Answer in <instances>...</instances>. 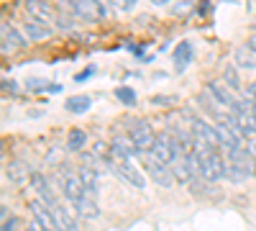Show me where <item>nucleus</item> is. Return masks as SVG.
<instances>
[{
    "label": "nucleus",
    "instance_id": "nucleus-1",
    "mask_svg": "<svg viewBox=\"0 0 256 231\" xmlns=\"http://www.w3.org/2000/svg\"><path fill=\"white\" fill-rule=\"evenodd\" d=\"M177 152H182V149H180V141L172 139V134H159L156 141H154V146H152V154L162 164H172L174 159H180Z\"/></svg>",
    "mask_w": 256,
    "mask_h": 231
},
{
    "label": "nucleus",
    "instance_id": "nucleus-2",
    "mask_svg": "<svg viewBox=\"0 0 256 231\" xmlns=\"http://www.w3.org/2000/svg\"><path fill=\"white\" fill-rule=\"evenodd\" d=\"M62 193H64V198H67L70 203H74V205H77L84 195H88V190H84L80 175H74V172H70V170H62Z\"/></svg>",
    "mask_w": 256,
    "mask_h": 231
},
{
    "label": "nucleus",
    "instance_id": "nucleus-3",
    "mask_svg": "<svg viewBox=\"0 0 256 231\" xmlns=\"http://www.w3.org/2000/svg\"><path fill=\"white\" fill-rule=\"evenodd\" d=\"M200 162H202V177H205L208 182H218L220 177H226V164H228V162H223V157H220L218 152L202 154Z\"/></svg>",
    "mask_w": 256,
    "mask_h": 231
},
{
    "label": "nucleus",
    "instance_id": "nucleus-4",
    "mask_svg": "<svg viewBox=\"0 0 256 231\" xmlns=\"http://www.w3.org/2000/svg\"><path fill=\"white\" fill-rule=\"evenodd\" d=\"M131 139H134V144L138 146V152H144V154L152 152V146H154V141H156L152 123H148V121L134 123V126H131Z\"/></svg>",
    "mask_w": 256,
    "mask_h": 231
},
{
    "label": "nucleus",
    "instance_id": "nucleus-5",
    "mask_svg": "<svg viewBox=\"0 0 256 231\" xmlns=\"http://www.w3.org/2000/svg\"><path fill=\"white\" fill-rule=\"evenodd\" d=\"M31 216H34V223L36 226H41L44 231H59L56 228V216H54V211L46 205V203H41V200H31Z\"/></svg>",
    "mask_w": 256,
    "mask_h": 231
},
{
    "label": "nucleus",
    "instance_id": "nucleus-6",
    "mask_svg": "<svg viewBox=\"0 0 256 231\" xmlns=\"http://www.w3.org/2000/svg\"><path fill=\"white\" fill-rule=\"evenodd\" d=\"M146 162H148V175L154 177V182H159L162 187H172L174 185V175L166 164H162L152 152H146Z\"/></svg>",
    "mask_w": 256,
    "mask_h": 231
},
{
    "label": "nucleus",
    "instance_id": "nucleus-7",
    "mask_svg": "<svg viewBox=\"0 0 256 231\" xmlns=\"http://www.w3.org/2000/svg\"><path fill=\"white\" fill-rule=\"evenodd\" d=\"M26 13L31 16V21H36V24H46L52 26L56 21V13L49 3H41V0H28L26 3Z\"/></svg>",
    "mask_w": 256,
    "mask_h": 231
},
{
    "label": "nucleus",
    "instance_id": "nucleus-8",
    "mask_svg": "<svg viewBox=\"0 0 256 231\" xmlns=\"http://www.w3.org/2000/svg\"><path fill=\"white\" fill-rule=\"evenodd\" d=\"M205 90H208L212 98H216L226 111H233V113H236V106H238V103H236V98H233L230 88H226V82H208Z\"/></svg>",
    "mask_w": 256,
    "mask_h": 231
},
{
    "label": "nucleus",
    "instance_id": "nucleus-9",
    "mask_svg": "<svg viewBox=\"0 0 256 231\" xmlns=\"http://www.w3.org/2000/svg\"><path fill=\"white\" fill-rule=\"evenodd\" d=\"M31 185H34V190L38 193V200H41V203H46V205L52 208V211H54V208H56L59 203H56V195H54V190L49 187L46 177L41 175V172H34V175H31Z\"/></svg>",
    "mask_w": 256,
    "mask_h": 231
},
{
    "label": "nucleus",
    "instance_id": "nucleus-10",
    "mask_svg": "<svg viewBox=\"0 0 256 231\" xmlns=\"http://www.w3.org/2000/svg\"><path fill=\"white\" fill-rule=\"evenodd\" d=\"M72 13H77L80 18H100L108 13V6L105 3H92V0H77V3H72Z\"/></svg>",
    "mask_w": 256,
    "mask_h": 231
},
{
    "label": "nucleus",
    "instance_id": "nucleus-11",
    "mask_svg": "<svg viewBox=\"0 0 256 231\" xmlns=\"http://www.w3.org/2000/svg\"><path fill=\"white\" fill-rule=\"evenodd\" d=\"M113 172L120 177V180H126L128 185H134L136 190H144L146 187V180H144V175L136 170V167L128 162V164H113Z\"/></svg>",
    "mask_w": 256,
    "mask_h": 231
},
{
    "label": "nucleus",
    "instance_id": "nucleus-12",
    "mask_svg": "<svg viewBox=\"0 0 256 231\" xmlns=\"http://www.w3.org/2000/svg\"><path fill=\"white\" fill-rule=\"evenodd\" d=\"M54 216H56V228H59V231H80L77 218L72 216V211H70L64 203H59V205L54 208Z\"/></svg>",
    "mask_w": 256,
    "mask_h": 231
},
{
    "label": "nucleus",
    "instance_id": "nucleus-13",
    "mask_svg": "<svg viewBox=\"0 0 256 231\" xmlns=\"http://www.w3.org/2000/svg\"><path fill=\"white\" fill-rule=\"evenodd\" d=\"M74 208H77V216H80V218H84V221H92V218H98V216H100V208H98L95 195H84Z\"/></svg>",
    "mask_w": 256,
    "mask_h": 231
},
{
    "label": "nucleus",
    "instance_id": "nucleus-14",
    "mask_svg": "<svg viewBox=\"0 0 256 231\" xmlns=\"http://www.w3.org/2000/svg\"><path fill=\"white\" fill-rule=\"evenodd\" d=\"M6 175L10 177V182H26L34 172H31V170H28V167H26L24 162H20V159H16V162H10V164H8Z\"/></svg>",
    "mask_w": 256,
    "mask_h": 231
},
{
    "label": "nucleus",
    "instance_id": "nucleus-15",
    "mask_svg": "<svg viewBox=\"0 0 256 231\" xmlns=\"http://www.w3.org/2000/svg\"><path fill=\"white\" fill-rule=\"evenodd\" d=\"M169 170H172V175H174V180L177 182H182V185H190L192 180V172H190V167H187V162H184V157H180V159H174L172 164H169Z\"/></svg>",
    "mask_w": 256,
    "mask_h": 231
},
{
    "label": "nucleus",
    "instance_id": "nucleus-16",
    "mask_svg": "<svg viewBox=\"0 0 256 231\" xmlns=\"http://www.w3.org/2000/svg\"><path fill=\"white\" fill-rule=\"evenodd\" d=\"M236 65L238 67H246V70H256V52L248 44H241L236 49Z\"/></svg>",
    "mask_w": 256,
    "mask_h": 231
},
{
    "label": "nucleus",
    "instance_id": "nucleus-17",
    "mask_svg": "<svg viewBox=\"0 0 256 231\" xmlns=\"http://www.w3.org/2000/svg\"><path fill=\"white\" fill-rule=\"evenodd\" d=\"M190 62H192V47H190V41H182V44L174 47V65H177V72H182Z\"/></svg>",
    "mask_w": 256,
    "mask_h": 231
},
{
    "label": "nucleus",
    "instance_id": "nucleus-18",
    "mask_svg": "<svg viewBox=\"0 0 256 231\" xmlns=\"http://www.w3.org/2000/svg\"><path fill=\"white\" fill-rule=\"evenodd\" d=\"M0 31H3V41H6V47H3V49H6V52H8L10 47H16V49H18V47H26V39L20 36L13 26L3 24V29H0Z\"/></svg>",
    "mask_w": 256,
    "mask_h": 231
},
{
    "label": "nucleus",
    "instance_id": "nucleus-19",
    "mask_svg": "<svg viewBox=\"0 0 256 231\" xmlns=\"http://www.w3.org/2000/svg\"><path fill=\"white\" fill-rule=\"evenodd\" d=\"M77 175H80V180L84 185V190H88V195H95L98 193V175H95L92 167H82Z\"/></svg>",
    "mask_w": 256,
    "mask_h": 231
},
{
    "label": "nucleus",
    "instance_id": "nucleus-20",
    "mask_svg": "<svg viewBox=\"0 0 256 231\" xmlns=\"http://www.w3.org/2000/svg\"><path fill=\"white\" fill-rule=\"evenodd\" d=\"M90 106H92V98L90 95H72L67 100V111L70 113H84Z\"/></svg>",
    "mask_w": 256,
    "mask_h": 231
},
{
    "label": "nucleus",
    "instance_id": "nucleus-21",
    "mask_svg": "<svg viewBox=\"0 0 256 231\" xmlns=\"http://www.w3.org/2000/svg\"><path fill=\"white\" fill-rule=\"evenodd\" d=\"M24 31H26V36H28L31 41H36V39H46V36L52 34L49 26H41V24H36V21H28V24H24Z\"/></svg>",
    "mask_w": 256,
    "mask_h": 231
},
{
    "label": "nucleus",
    "instance_id": "nucleus-22",
    "mask_svg": "<svg viewBox=\"0 0 256 231\" xmlns=\"http://www.w3.org/2000/svg\"><path fill=\"white\" fill-rule=\"evenodd\" d=\"M84 141H88V134H84L82 129H72L70 136H67V149L70 152H80L84 146Z\"/></svg>",
    "mask_w": 256,
    "mask_h": 231
},
{
    "label": "nucleus",
    "instance_id": "nucleus-23",
    "mask_svg": "<svg viewBox=\"0 0 256 231\" xmlns=\"http://www.w3.org/2000/svg\"><path fill=\"white\" fill-rule=\"evenodd\" d=\"M226 177L230 180V182H244L248 175H246V170L241 164H236V162H228L226 164Z\"/></svg>",
    "mask_w": 256,
    "mask_h": 231
},
{
    "label": "nucleus",
    "instance_id": "nucleus-24",
    "mask_svg": "<svg viewBox=\"0 0 256 231\" xmlns=\"http://www.w3.org/2000/svg\"><path fill=\"white\" fill-rule=\"evenodd\" d=\"M223 80H226V88H230V90H238L241 88V77H238V72H236V67H233V65H228L223 70Z\"/></svg>",
    "mask_w": 256,
    "mask_h": 231
},
{
    "label": "nucleus",
    "instance_id": "nucleus-25",
    "mask_svg": "<svg viewBox=\"0 0 256 231\" xmlns=\"http://www.w3.org/2000/svg\"><path fill=\"white\" fill-rule=\"evenodd\" d=\"M116 98H118L120 103H126V106H134V103H136V93H134L131 88H118V90H116Z\"/></svg>",
    "mask_w": 256,
    "mask_h": 231
},
{
    "label": "nucleus",
    "instance_id": "nucleus-26",
    "mask_svg": "<svg viewBox=\"0 0 256 231\" xmlns=\"http://www.w3.org/2000/svg\"><path fill=\"white\" fill-rule=\"evenodd\" d=\"M205 187H208V185H205L202 180H192V182H190V193H192V195H208Z\"/></svg>",
    "mask_w": 256,
    "mask_h": 231
},
{
    "label": "nucleus",
    "instance_id": "nucleus-27",
    "mask_svg": "<svg viewBox=\"0 0 256 231\" xmlns=\"http://www.w3.org/2000/svg\"><path fill=\"white\" fill-rule=\"evenodd\" d=\"M28 90H52L46 80H28Z\"/></svg>",
    "mask_w": 256,
    "mask_h": 231
},
{
    "label": "nucleus",
    "instance_id": "nucleus-28",
    "mask_svg": "<svg viewBox=\"0 0 256 231\" xmlns=\"http://www.w3.org/2000/svg\"><path fill=\"white\" fill-rule=\"evenodd\" d=\"M244 95H246V100H248V103H254V106H256V82H251V85L246 88V93H244Z\"/></svg>",
    "mask_w": 256,
    "mask_h": 231
},
{
    "label": "nucleus",
    "instance_id": "nucleus-29",
    "mask_svg": "<svg viewBox=\"0 0 256 231\" xmlns=\"http://www.w3.org/2000/svg\"><path fill=\"white\" fill-rule=\"evenodd\" d=\"M95 75V67H88V70H82L80 75H77V82H82V80H88V77H92Z\"/></svg>",
    "mask_w": 256,
    "mask_h": 231
},
{
    "label": "nucleus",
    "instance_id": "nucleus-30",
    "mask_svg": "<svg viewBox=\"0 0 256 231\" xmlns=\"http://www.w3.org/2000/svg\"><path fill=\"white\" fill-rule=\"evenodd\" d=\"M152 103H154V106H162V103H174V98H166V95H156V98H152Z\"/></svg>",
    "mask_w": 256,
    "mask_h": 231
},
{
    "label": "nucleus",
    "instance_id": "nucleus-31",
    "mask_svg": "<svg viewBox=\"0 0 256 231\" xmlns=\"http://www.w3.org/2000/svg\"><path fill=\"white\" fill-rule=\"evenodd\" d=\"M244 149L248 152V157H251V159H256V139H254V141H248V144L244 146Z\"/></svg>",
    "mask_w": 256,
    "mask_h": 231
},
{
    "label": "nucleus",
    "instance_id": "nucleus-32",
    "mask_svg": "<svg viewBox=\"0 0 256 231\" xmlns=\"http://www.w3.org/2000/svg\"><path fill=\"white\" fill-rule=\"evenodd\" d=\"M16 226H18V218H10L3 223V231H16Z\"/></svg>",
    "mask_w": 256,
    "mask_h": 231
},
{
    "label": "nucleus",
    "instance_id": "nucleus-33",
    "mask_svg": "<svg viewBox=\"0 0 256 231\" xmlns=\"http://www.w3.org/2000/svg\"><path fill=\"white\" fill-rule=\"evenodd\" d=\"M246 44H248V47L256 52V31H251V36H248V41H246Z\"/></svg>",
    "mask_w": 256,
    "mask_h": 231
},
{
    "label": "nucleus",
    "instance_id": "nucleus-34",
    "mask_svg": "<svg viewBox=\"0 0 256 231\" xmlns=\"http://www.w3.org/2000/svg\"><path fill=\"white\" fill-rule=\"evenodd\" d=\"M123 11H134L136 8V3H134V0H123V6H120Z\"/></svg>",
    "mask_w": 256,
    "mask_h": 231
},
{
    "label": "nucleus",
    "instance_id": "nucleus-35",
    "mask_svg": "<svg viewBox=\"0 0 256 231\" xmlns=\"http://www.w3.org/2000/svg\"><path fill=\"white\" fill-rule=\"evenodd\" d=\"M192 6L190 3H182V6H177V13H184V11H190Z\"/></svg>",
    "mask_w": 256,
    "mask_h": 231
},
{
    "label": "nucleus",
    "instance_id": "nucleus-36",
    "mask_svg": "<svg viewBox=\"0 0 256 231\" xmlns=\"http://www.w3.org/2000/svg\"><path fill=\"white\" fill-rule=\"evenodd\" d=\"M24 231H44V228H41V226H36V223H34V226H28V228H24Z\"/></svg>",
    "mask_w": 256,
    "mask_h": 231
},
{
    "label": "nucleus",
    "instance_id": "nucleus-37",
    "mask_svg": "<svg viewBox=\"0 0 256 231\" xmlns=\"http://www.w3.org/2000/svg\"><path fill=\"white\" fill-rule=\"evenodd\" d=\"M254 175H256V167H254Z\"/></svg>",
    "mask_w": 256,
    "mask_h": 231
}]
</instances>
